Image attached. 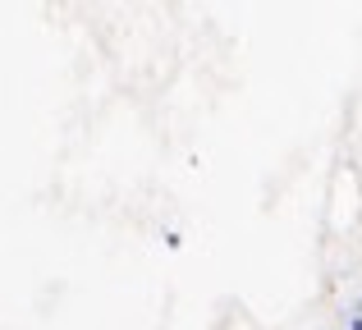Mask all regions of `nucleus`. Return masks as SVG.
Instances as JSON below:
<instances>
[{
  "mask_svg": "<svg viewBox=\"0 0 362 330\" xmlns=\"http://www.w3.org/2000/svg\"><path fill=\"white\" fill-rule=\"evenodd\" d=\"M349 330H362V317H354V326H349Z\"/></svg>",
  "mask_w": 362,
  "mask_h": 330,
  "instance_id": "obj_1",
  "label": "nucleus"
}]
</instances>
